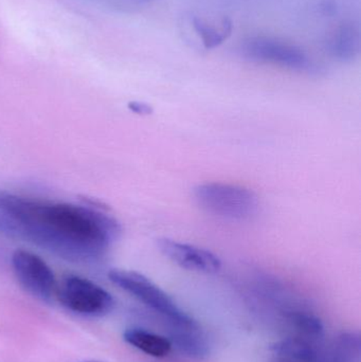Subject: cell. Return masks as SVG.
I'll list each match as a JSON object with an SVG mask.
<instances>
[{
	"instance_id": "cell-1",
	"label": "cell",
	"mask_w": 361,
	"mask_h": 362,
	"mask_svg": "<svg viewBox=\"0 0 361 362\" xmlns=\"http://www.w3.org/2000/svg\"><path fill=\"white\" fill-rule=\"evenodd\" d=\"M0 232L72 263H93L118 240L114 217L97 209L0 191Z\"/></svg>"
},
{
	"instance_id": "cell-2",
	"label": "cell",
	"mask_w": 361,
	"mask_h": 362,
	"mask_svg": "<svg viewBox=\"0 0 361 362\" xmlns=\"http://www.w3.org/2000/svg\"><path fill=\"white\" fill-rule=\"evenodd\" d=\"M197 204L209 214L230 221H247L258 213L259 198L247 187L207 182L194 189Z\"/></svg>"
},
{
	"instance_id": "cell-3",
	"label": "cell",
	"mask_w": 361,
	"mask_h": 362,
	"mask_svg": "<svg viewBox=\"0 0 361 362\" xmlns=\"http://www.w3.org/2000/svg\"><path fill=\"white\" fill-rule=\"evenodd\" d=\"M239 54L254 63L279 66L299 74L317 76L321 66L300 47L269 36H250L242 42Z\"/></svg>"
},
{
	"instance_id": "cell-4",
	"label": "cell",
	"mask_w": 361,
	"mask_h": 362,
	"mask_svg": "<svg viewBox=\"0 0 361 362\" xmlns=\"http://www.w3.org/2000/svg\"><path fill=\"white\" fill-rule=\"evenodd\" d=\"M108 278L114 285L165 316L173 327H199L165 291L143 274L133 270L112 269L108 272Z\"/></svg>"
},
{
	"instance_id": "cell-5",
	"label": "cell",
	"mask_w": 361,
	"mask_h": 362,
	"mask_svg": "<svg viewBox=\"0 0 361 362\" xmlns=\"http://www.w3.org/2000/svg\"><path fill=\"white\" fill-rule=\"evenodd\" d=\"M57 293L65 308L85 316H105L114 306V298L107 291L82 276L64 279Z\"/></svg>"
},
{
	"instance_id": "cell-6",
	"label": "cell",
	"mask_w": 361,
	"mask_h": 362,
	"mask_svg": "<svg viewBox=\"0 0 361 362\" xmlns=\"http://www.w3.org/2000/svg\"><path fill=\"white\" fill-rule=\"evenodd\" d=\"M12 266L19 284L30 295L49 302L57 291V281L48 264L35 253L16 250L12 255Z\"/></svg>"
},
{
	"instance_id": "cell-7",
	"label": "cell",
	"mask_w": 361,
	"mask_h": 362,
	"mask_svg": "<svg viewBox=\"0 0 361 362\" xmlns=\"http://www.w3.org/2000/svg\"><path fill=\"white\" fill-rule=\"evenodd\" d=\"M159 251L179 267L190 272L212 274L220 272L222 262L218 255L194 245L177 242L170 238H159Z\"/></svg>"
},
{
	"instance_id": "cell-8",
	"label": "cell",
	"mask_w": 361,
	"mask_h": 362,
	"mask_svg": "<svg viewBox=\"0 0 361 362\" xmlns=\"http://www.w3.org/2000/svg\"><path fill=\"white\" fill-rule=\"evenodd\" d=\"M329 54L341 63H352L360 54V25L352 21L341 23L326 42Z\"/></svg>"
},
{
	"instance_id": "cell-9",
	"label": "cell",
	"mask_w": 361,
	"mask_h": 362,
	"mask_svg": "<svg viewBox=\"0 0 361 362\" xmlns=\"http://www.w3.org/2000/svg\"><path fill=\"white\" fill-rule=\"evenodd\" d=\"M169 340L172 346L190 358L203 359L209 355V346L199 335V327H173Z\"/></svg>"
},
{
	"instance_id": "cell-10",
	"label": "cell",
	"mask_w": 361,
	"mask_h": 362,
	"mask_svg": "<svg viewBox=\"0 0 361 362\" xmlns=\"http://www.w3.org/2000/svg\"><path fill=\"white\" fill-rule=\"evenodd\" d=\"M124 340L134 348L156 358L167 356L173 348L169 338L139 329H127Z\"/></svg>"
},
{
	"instance_id": "cell-11",
	"label": "cell",
	"mask_w": 361,
	"mask_h": 362,
	"mask_svg": "<svg viewBox=\"0 0 361 362\" xmlns=\"http://www.w3.org/2000/svg\"><path fill=\"white\" fill-rule=\"evenodd\" d=\"M279 358L294 362H317L318 353L311 344L299 339H283L271 344Z\"/></svg>"
},
{
	"instance_id": "cell-12",
	"label": "cell",
	"mask_w": 361,
	"mask_h": 362,
	"mask_svg": "<svg viewBox=\"0 0 361 362\" xmlns=\"http://www.w3.org/2000/svg\"><path fill=\"white\" fill-rule=\"evenodd\" d=\"M193 28L203 40V46L207 49H213L222 45L232 34L233 25L231 19L225 17L220 23V30L209 25L207 21L195 17L193 19Z\"/></svg>"
},
{
	"instance_id": "cell-13",
	"label": "cell",
	"mask_w": 361,
	"mask_h": 362,
	"mask_svg": "<svg viewBox=\"0 0 361 362\" xmlns=\"http://www.w3.org/2000/svg\"><path fill=\"white\" fill-rule=\"evenodd\" d=\"M292 327L297 331L312 338H320L324 336V327L321 320L314 315L305 312H290L286 314Z\"/></svg>"
},
{
	"instance_id": "cell-14",
	"label": "cell",
	"mask_w": 361,
	"mask_h": 362,
	"mask_svg": "<svg viewBox=\"0 0 361 362\" xmlns=\"http://www.w3.org/2000/svg\"><path fill=\"white\" fill-rule=\"evenodd\" d=\"M118 11H134L146 4V0H91Z\"/></svg>"
},
{
	"instance_id": "cell-15",
	"label": "cell",
	"mask_w": 361,
	"mask_h": 362,
	"mask_svg": "<svg viewBox=\"0 0 361 362\" xmlns=\"http://www.w3.org/2000/svg\"><path fill=\"white\" fill-rule=\"evenodd\" d=\"M129 107L136 114L150 115L153 112V108L148 104L142 103V102H131Z\"/></svg>"
},
{
	"instance_id": "cell-16",
	"label": "cell",
	"mask_w": 361,
	"mask_h": 362,
	"mask_svg": "<svg viewBox=\"0 0 361 362\" xmlns=\"http://www.w3.org/2000/svg\"><path fill=\"white\" fill-rule=\"evenodd\" d=\"M276 362H294V361H286V359H282V358H279L278 359L277 361Z\"/></svg>"
},
{
	"instance_id": "cell-17",
	"label": "cell",
	"mask_w": 361,
	"mask_h": 362,
	"mask_svg": "<svg viewBox=\"0 0 361 362\" xmlns=\"http://www.w3.org/2000/svg\"><path fill=\"white\" fill-rule=\"evenodd\" d=\"M150 1H152V0H146V4H148V2H150Z\"/></svg>"
},
{
	"instance_id": "cell-18",
	"label": "cell",
	"mask_w": 361,
	"mask_h": 362,
	"mask_svg": "<svg viewBox=\"0 0 361 362\" xmlns=\"http://www.w3.org/2000/svg\"><path fill=\"white\" fill-rule=\"evenodd\" d=\"M88 362H97V361H88Z\"/></svg>"
}]
</instances>
